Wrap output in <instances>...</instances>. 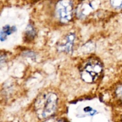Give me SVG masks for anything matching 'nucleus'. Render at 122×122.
Segmentation results:
<instances>
[{"label":"nucleus","instance_id":"obj_1","mask_svg":"<svg viewBox=\"0 0 122 122\" xmlns=\"http://www.w3.org/2000/svg\"><path fill=\"white\" fill-rule=\"evenodd\" d=\"M58 98L55 93H49L43 95L42 98L37 100L36 111L41 118H48L56 112Z\"/></svg>","mask_w":122,"mask_h":122},{"label":"nucleus","instance_id":"obj_2","mask_svg":"<svg viewBox=\"0 0 122 122\" xmlns=\"http://www.w3.org/2000/svg\"><path fill=\"white\" fill-rule=\"evenodd\" d=\"M73 3L71 0H60L56 6V13L58 19L66 23L71 20L73 16Z\"/></svg>","mask_w":122,"mask_h":122},{"label":"nucleus","instance_id":"obj_3","mask_svg":"<svg viewBox=\"0 0 122 122\" xmlns=\"http://www.w3.org/2000/svg\"><path fill=\"white\" fill-rule=\"evenodd\" d=\"M102 67L101 63L96 60H92L86 63L82 72V76L84 77L86 75V77H88V75L89 78L88 82H92L97 79L102 72Z\"/></svg>","mask_w":122,"mask_h":122},{"label":"nucleus","instance_id":"obj_4","mask_svg":"<svg viewBox=\"0 0 122 122\" xmlns=\"http://www.w3.org/2000/svg\"><path fill=\"white\" fill-rule=\"evenodd\" d=\"M75 39V35L73 33H70L67 37V43L62 46L63 50L66 52H71L72 51V46L73 44V41Z\"/></svg>","mask_w":122,"mask_h":122},{"label":"nucleus","instance_id":"obj_5","mask_svg":"<svg viewBox=\"0 0 122 122\" xmlns=\"http://www.w3.org/2000/svg\"><path fill=\"white\" fill-rule=\"evenodd\" d=\"M15 29V27H10L9 26H6L2 29V30L1 31V40L3 41V38H4V39L5 38V37H7V35L10 34L12 32H14Z\"/></svg>","mask_w":122,"mask_h":122},{"label":"nucleus","instance_id":"obj_6","mask_svg":"<svg viewBox=\"0 0 122 122\" xmlns=\"http://www.w3.org/2000/svg\"><path fill=\"white\" fill-rule=\"evenodd\" d=\"M110 3L116 8H120L122 7V0H110Z\"/></svg>","mask_w":122,"mask_h":122},{"label":"nucleus","instance_id":"obj_7","mask_svg":"<svg viewBox=\"0 0 122 122\" xmlns=\"http://www.w3.org/2000/svg\"><path fill=\"white\" fill-rule=\"evenodd\" d=\"M45 122H59V121H58L57 120H54V119H50L48 120H46Z\"/></svg>","mask_w":122,"mask_h":122}]
</instances>
